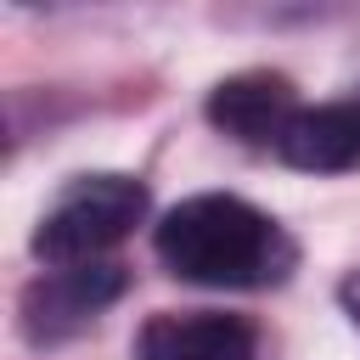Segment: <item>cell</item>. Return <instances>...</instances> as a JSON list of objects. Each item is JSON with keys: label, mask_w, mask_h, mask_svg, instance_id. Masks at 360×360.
Instances as JSON below:
<instances>
[{"label": "cell", "mask_w": 360, "mask_h": 360, "mask_svg": "<svg viewBox=\"0 0 360 360\" xmlns=\"http://www.w3.org/2000/svg\"><path fill=\"white\" fill-rule=\"evenodd\" d=\"M343 304H349V315L360 321V270H354V276L343 281Z\"/></svg>", "instance_id": "52a82bcc"}, {"label": "cell", "mask_w": 360, "mask_h": 360, "mask_svg": "<svg viewBox=\"0 0 360 360\" xmlns=\"http://www.w3.org/2000/svg\"><path fill=\"white\" fill-rule=\"evenodd\" d=\"M118 292H124V270L118 264H62V270H45L22 292V326H28V338H62V332L84 326L96 309H107Z\"/></svg>", "instance_id": "3957f363"}, {"label": "cell", "mask_w": 360, "mask_h": 360, "mask_svg": "<svg viewBox=\"0 0 360 360\" xmlns=\"http://www.w3.org/2000/svg\"><path fill=\"white\" fill-rule=\"evenodd\" d=\"M146 214V186L129 174H84L56 197V208L34 231V253L62 270V264H101L107 248H118Z\"/></svg>", "instance_id": "7a4b0ae2"}, {"label": "cell", "mask_w": 360, "mask_h": 360, "mask_svg": "<svg viewBox=\"0 0 360 360\" xmlns=\"http://www.w3.org/2000/svg\"><path fill=\"white\" fill-rule=\"evenodd\" d=\"M158 259L197 287H270L292 270V242L253 202L202 191L163 214Z\"/></svg>", "instance_id": "6da1fadb"}, {"label": "cell", "mask_w": 360, "mask_h": 360, "mask_svg": "<svg viewBox=\"0 0 360 360\" xmlns=\"http://www.w3.org/2000/svg\"><path fill=\"white\" fill-rule=\"evenodd\" d=\"M292 169H309V174H343V169H360V90L338 96V101H321V107H304L281 146H276Z\"/></svg>", "instance_id": "8992f818"}, {"label": "cell", "mask_w": 360, "mask_h": 360, "mask_svg": "<svg viewBox=\"0 0 360 360\" xmlns=\"http://www.w3.org/2000/svg\"><path fill=\"white\" fill-rule=\"evenodd\" d=\"M135 349L141 360H253V326L242 315H214V309L152 315Z\"/></svg>", "instance_id": "5b68a950"}, {"label": "cell", "mask_w": 360, "mask_h": 360, "mask_svg": "<svg viewBox=\"0 0 360 360\" xmlns=\"http://www.w3.org/2000/svg\"><path fill=\"white\" fill-rule=\"evenodd\" d=\"M304 107H298V96H292V84L281 79V73H236V79H219L214 84V96H208V118L225 129V135H236V141H248V146H281V135H287V124L298 118Z\"/></svg>", "instance_id": "277c9868"}]
</instances>
